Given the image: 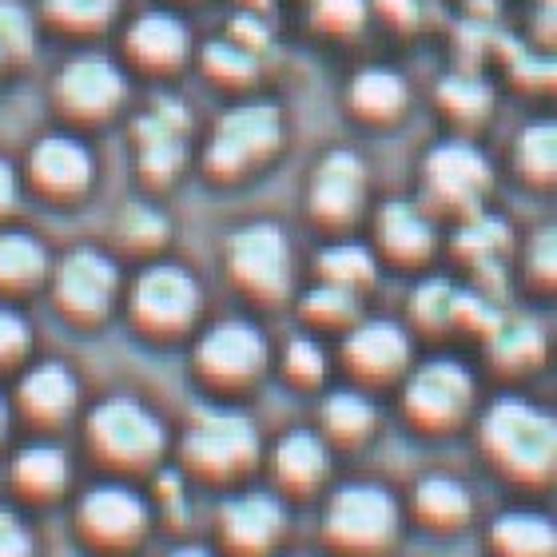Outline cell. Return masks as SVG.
Listing matches in <instances>:
<instances>
[{
  "mask_svg": "<svg viewBox=\"0 0 557 557\" xmlns=\"http://www.w3.org/2000/svg\"><path fill=\"white\" fill-rule=\"evenodd\" d=\"M486 442L502 462L522 474H542L554 462V422L522 403H498L490 410Z\"/></svg>",
  "mask_w": 557,
  "mask_h": 557,
  "instance_id": "1",
  "label": "cell"
},
{
  "mask_svg": "<svg viewBox=\"0 0 557 557\" xmlns=\"http://www.w3.org/2000/svg\"><path fill=\"white\" fill-rule=\"evenodd\" d=\"M395 530V502L379 486H350L331 502V537L347 546H383Z\"/></svg>",
  "mask_w": 557,
  "mask_h": 557,
  "instance_id": "2",
  "label": "cell"
},
{
  "mask_svg": "<svg viewBox=\"0 0 557 557\" xmlns=\"http://www.w3.org/2000/svg\"><path fill=\"white\" fill-rule=\"evenodd\" d=\"M287 239L278 227H268V223H259V227H247L232 239V268L235 275L251 283L256 290H283L287 287Z\"/></svg>",
  "mask_w": 557,
  "mask_h": 557,
  "instance_id": "3",
  "label": "cell"
},
{
  "mask_svg": "<svg viewBox=\"0 0 557 557\" xmlns=\"http://www.w3.org/2000/svg\"><path fill=\"white\" fill-rule=\"evenodd\" d=\"M187 450L208 470H232L256 458V430L239 414H203L187 438Z\"/></svg>",
  "mask_w": 557,
  "mask_h": 557,
  "instance_id": "4",
  "label": "cell"
},
{
  "mask_svg": "<svg viewBox=\"0 0 557 557\" xmlns=\"http://www.w3.org/2000/svg\"><path fill=\"white\" fill-rule=\"evenodd\" d=\"M92 430L100 446H104L112 458H148V454L160 450V422L136 407V403H108V407L96 410Z\"/></svg>",
  "mask_w": 557,
  "mask_h": 557,
  "instance_id": "5",
  "label": "cell"
},
{
  "mask_svg": "<svg viewBox=\"0 0 557 557\" xmlns=\"http://www.w3.org/2000/svg\"><path fill=\"white\" fill-rule=\"evenodd\" d=\"M278 139V112L268 104H251V108H235L232 116L220 124V136L211 139V163L220 168H232V163L256 156V151H268Z\"/></svg>",
  "mask_w": 557,
  "mask_h": 557,
  "instance_id": "6",
  "label": "cell"
},
{
  "mask_svg": "<svg viewBox=\"0 0 557 557\" xmlns=\"http://www.w3.org/2000/svg\"><path fill=\"white\" fill-rule=\"evenodd\" d=\"M470 403V374L458 362H430L410 383V407L430 422H446Z\"/></svg>",
  "mask_w": 557,
  "mask_h": 557,
  "instance_id": "7",
  "label": "cell"
},
{
  "mask_svg": "<svg viewBox=\"0 0 557 557\" xmlns=\"http://www.w3.org/2000/svg\"><path fill=\"white\" fill-rule=\"evenodd\" d=\"M136 307L148 323H160V326L187 323L191 311H196V283H191L184 271L156 268L139 278Z\"/></svg>",
  "mask_w": 557,
  "mask_h": 557,
  "instance_id": "8",
  "label": "cell"
},
{
  "mask_svg": "<svg viewBox=\"0 0 557 557\" xmlns=\"http://www.w3.org/2000/svg\"><path fill=\"white\" fill-rule=\"evenodd\" d=\"M199 359L211 374H223V379H244L263 362V338H259L256 326L247 323H223L215 326L203 347H199Z\"/></svg>",
  "mask_w": 557,
  "mask_h": 557,
  "instance_id": "9",
  "label": "cell"
},
{
  "mask_svg": "<svg viewBox=\"0 0 557 557\" xmlns=\"http://www.w3.org/2000/svg\"><path fill=\"white\" fill-rule=\"evenodd\" d=\"M112 290H116V268L96 251H76L60 271V295L84 314L104 311Z\"/></svg>",
  "mask_w": 557,
  "mask_h": 557,
  "instance_id": "10",
  "label": "cell"
},
{
  "mask_svg": "<svg viewBox=\"0 0 557 557\" xmlns=\"http://www.w3.org/2000/svg\"><path fill=\"white\" fill-rule=\"evenodd\" d=\"M60 92L72 108H84V112H100V108L116 104L124 96V76H120L108 60L100 57H81L72 60L64 76H60Z\"/></svg>",
  "mask_w": 557,
  "mask_h": 557,
  "instance_id": "11",
  "label": "cell"
},
{
  "mask_svg": "<svg viewBox=\"0 0 557 557\" xmlns=\"http://www.w3.org/2000/svg\"><path fill=\"white\" fill-rule=\"evenodd\" d=\"M84 530H92L96 537L104 542H128L144 525V506L139 498H132L128 490L120 486H104L96 490L92 498L84 502Z\"/></svg>",
  "mask_w": 557,
  "mask_h": 557,
  "instance_id": "12",
  "label": "cell"
},
{
  "mask_svg": "<svg viewBox=\"0 0 557 557\" xmlns=\"http://www.w3.org/2000/svg\"><path fill=\"white\" fill-rule=\"evenodd\" d=\"M362 196V168L355 156L347 151H335L331 160L319 168V180H314V208L323 215H350L359 208Z\"/></svg>",
  "mask_w": 557,
  "mask_h": 557,
  "instance_id": "13",
  "label": "cell"
},
{
  "mask_svg": "<svg viewBox=\"0 0 557 557\" xmlns=\"http://www.w3.org/2000/svg\"><path fill=\"white\" fill-rule=\"evenodd\" d=\"M430 180H434V187H442L446 196L470 199L486 187L490 172L478 151L462 148V144H450V148H438L430 156Z\"/></svg>",
  "mask_w": 557,
  "mask_h": 557,
  "instance_id": "14",
  "label": "cell"
},
{
  "mask_svg": "<svg viewBox=\"0 0 557 557\" xmlns=\"http://www.w3.org/2000/svg\"><path fill=\"white\" fill-rule=\"evenodd\" d=\"M283 530V510L263 494L239 498L235 506H227V537L244 549H263L271 537Z\"/></svg>",
  "mask_w": 557,
  "mask_h": 557,
  "instance_id": "15",
  "label": "cell"
},
{
  "mask_svg": "<svg viewBox=\"0 0 557 557\" xmlns=\"http://www.w3.org/2000/svg\"><path fill=\"white\" fill-rule=\"evenodd\" d=\"M33 163H36V175H40L45 184L64 187V191L92 180V160H88V151H84L76 139H64V136L45 139V144L36 148Z\"/></svg>",
  "mask_w": 557,
  "mask_h": 557,
  "instance_id": "16",
  "label": "cell"
},
{
  "mask_svg": "<svg viewBox=\"0 0 557 557\" xmlns=\"http://www.w3.org/2000/svg\"><path fill=\"white\" fill-rule=\"evenodd\" d=\"M494 542L506 557H549L554 525L534 518V513H510L494 525Z\"/></svg>",
  "mask_w": 557,
  "mask_h": 557,
  "instance_id": "17",
  "label": "cell"
},
{
  "mask_svg": "<svg viewBox=\"0 0 557 557\" xmlns=\"http://www.w3.org/2000/svg\"><path fill=\"white\" fill-rule=\"evenodd\" d=\"M350 359L367 371H395L407 359V338L391 323H371L350 338Z\"/></svg>",
  "mask_w": 557,
  "mask_h": 557,
  "instance_id": "18",
  "label": "cell"
},
{
  "mask_svg": "<svg viewBox=\"0 0 557 557\" xmlns=\"http://www.w3.org/2000/svg\"><path fill=\"white\" fill-rule=\"evenodd\" d=\"M132 48H136L139 57L168 64V60L187 52V28L180 21H172V16H163V12L160 16H144L132 28Z\"/></svg>",
  "mask_w": 557,
  "mask_h": 557,
  "instance_id": "19",
  "label": "cell"
},
{
  "mask_svg": "<svg viewBox=\"0 0 557 557\" xmlns=\"http://www.w3.org/2000/svg\"><path fill=\"white\" fill-rule=\"evenodd\" d=\"M275 466L283 478L307 486V482H314V478L326 470V454H323V446H319V438H311V434H290V438L278 446Z\"/></svg>",
  "mask_w": 557,
  "mask_h": 557,
  "instance_id": "20",
  "label": "cell"
},
{
  "mask_svg": "<svg viewBox=\"0 0 557 557\" xmlns=\"http://www.w3.org/2000/svg\"><path fill=\"white\" fill-rule=\"evenodd\" d=\"M76 398V386H72L69 371L64 367H40V371L24 383V403L40 414H64Z\"/></svg>",
  "mask_w": 557,
  "mask_h": 557,
  "instance_id": "21",
  "label": "cell"
},
{
  "mask_svg": "<svg viewBox=\"0 0 557 557\" xmlns=\"http://www.w3.org/2000/svg\"><path fill=\"white\" fill-rule=\"evenodd\" d=\"M383 239L398 256H422L430 247V227L414 208L391 203V208L383 211Z\"/></svg>",
  "mask_w": 557,
  "mask_h": 557,
  "instance_id": "22",
  "label": "cell"
},
{
  "mask_svg": "<svg viewBox=\"0 0 557 557\" xmlns=\"http://www.w3.org/2000/svg\"><path fill=\"white\" fill-rule=\"evenodd\" d=\"M45 271V251L28 235H4L0 239V278L4 283H33Z\"/></svg>",
  "mask_w": 557,
  "mask_h": 557,
  "instance_id": "23",
  "label": "cell"
},
{
  "mask_svg": "<svg viewBox=\"0 0 557 557\" xmlns=\"http://www.w3.org/2000/svg\"><path fill=\"white\" fill-rule=\"evenodd\" d=\"M418 502H422V510H426L434 522H458V518L470 510V498L462 494V486H458V482H446V478L422 482Z\"/></svg>",
  "mask_w": 557,
  "mask_h": 557,
  "instance_id": "24",
  "label": "cell"
},
{
  "mask_svg": "<svg viewBox=\"0 0 557 557\" xmlns=\"http://www.w3.org/2000/svg\"><path fill=\"white\" fill-rule=\"evenodd\" d=\"M16 478H21V486L36 490V494L60 490V482H64V458H60V450H28L16 462Z\"/></svg>",
  "mask_w": 557,
  "mask_h": 557,
  "instance_id": "25",
  "label": "cell"
},
{
  "mask_svg": "<svg viewBox=\"0 0 557 557\" xmlns=\"http://www.w3.org/2000/svg\"><path fill=\"white\" fill-rule=\"evenodd\" d=\"M355 100L367 112H395L403 104V84L391 72H362L355 81Z\"/></svg>",
  "mask_w": 557,
  "mask_h": 557,
  "instance_id": "26",
  "label": "cell"
},
{
  "mask_svg": "<svg viewBox=\"0 0 557 557\" xmlns=\"http://www.w3.org/2000/svg\"><path fill=\"white\" fill-rule=\"evenodd\" d=\"M323 271L335 278L338 287H347V283H355V278H371L374 263L362 247H331V251L323 256Z\"/></svg>",
  "mask_w": 557,
  "mask_h": 557,
  "instance_id": "27",
  "label": "cell"
},
{
  "mask_svg": "<svg viewBox=\"0 0 557 557\" xmlns=\"http://www.w3.org/2000/svg\"><path fill=\"white\" fill-rule=\"evenodd\" d=\"M554 156H557V128L554 124H534V128L522 136L525 168L537 175H549L554 172Z\"/></svg>",
  "mask_w": 557,
  "mask_h": 557,
  "instance_id": "28",
  "label": "cell"
},
{
  "mask_svg": "<svg viewBox=\"0 0 557 557\" xmlns=\"http://www.w3.org/2000/svg\"><path fill=\"white\" fill-rule=\"evenodd\" d=\"M326 418L338 434H359V430L371 426V407L359 395H335L326 403Z\"/></svg>",
  "mask_w": 557,
  "mask_h": 557,
  "instance_id": "29",
  "label": "cell"
},
{
  "mask_svg": "<svg viewBox=\"0 0 557 557\" xmlns=\"http://www.w3.org/2000/svg\"><path fill=\"white\" fill-rule=\"evenodd\" d=\"M498 355L502 359H530L537 355V326L518 319V323H498Z\"/></svg>",
  "mask_w": 557,
  "mask_h": 557,
  "instance_id": "30",
  "label": "cell"
},
{
  "mask_svg": "<svg viewBox=\"0 0 557 557\" xmlns=\"http://www.w3.org/2000/svg\"><path fill=\"white\" fill-rule=\"evenodd\" d=\"M442 100H446L450 108H458V112H466V116H474V112H482V108L490 104V92L478 81L450 76V81L442 84Z\"/></svg>",
  "mask_w": 557,
  "mask_h": 557,
  "instance_id": "31",
  "label": "cell"
},
{
  "mask_svg": "<svg viewBox=\"0 0 557 557\" xmlns=\"http://www.w3.org/2000/svg\"><path fill=\"white\" fill-rule=\"evenodd\" d=\"M28 40H33L28 12H24L16 0H0V45H9L12 52H24Z\"/></svg>",
  "mask_w": 557,
  "mask_h": 557,
  "instance_id": "32",
  "label": "cell"
},
{
  "mask_svg": "<svg viewBox=\"0 0 557 557\" xmlns=\"http://www.w3.org/2000/svg\"><path fill=\"white\" fill-rule=\"evenodd\" d=\"M307 314H323V319H335V314H350L355 311V299L347 295V287H323L314 290L311 299L302 302Z\"/></svg>",
  "mask_w": 557,
  "mask_h": 557,
  "instance_id": "33",
  "label": "cell"
},
{
  "mask_svg": "<svg viewBox=\"0 0 557 557\" xmlns=\"http://www.w3.org/2000/svg\"><path fill=\"white\" fill-rule=\"evenodd\" d=\"M506 244V223L498 220H478L474 227H466L462 232V247L466 251H498V247Z\"/></svg>",
  "mask_w": 557,
  "mask_h": 557,
  "instance_id": "34",
  "label": "cell"
},
{
  "mask_svg": "<svg viewBox=\"0 0 557 557\" xmlns=\"http://www.w3.org/2000/svg\"><path fill=\"white\" fill-rule=\"evenodd\" d=\"M208 60H211V69L232 72V76H251V72H256V60H251V52H244V48H232V45H211Z\"/></svg>",
  "mask_w": 557,
  "mask_h": 557,
  "instance_id": "35",
  "label": "cell"
},
{
  "mask_svg": "<svg viewBox=\"0 0 557 557\" xmlns=\"http://www.w3.org/2000/svg\"><path fill=\"white\" fill-rule=\"evenodd\" d=\"M48 4L64 21H100V16L112 12V0H48Z\"/></svg>",
  "mask_w": 557,
  "mask_h": 557,
  "instance_id": "36",
  "label": "cell"
},
{
  "mask_svg": "<svg viewBox=\"0 0 557 557\" xmlns=\"http://www.w3.org/2000/svg\"><path fill=\"white\" fill-rule=\"evenodd\" d=\"M21 347H28V326L12 311H0V359L16 355Z\"/></svg>",
  "mask_w": 557,
  "mask_h": 557,
  "instance_id": "37",
  "label": "cell"
},
{
  "mask_svg": "<svg viewBox=\"0 0 557 557\" xmlns=\"http://www.w3.org/2000/svg\"><path fill=\"white\" fill-rule=\"evenodd\" d=\"M28 554H33L28 534L12 522L9 513H0V557H28Z\"/></svg>",
  "mask_w": 557,
  "mask_h": 557,
  "instance_id": "38",
  "label": "cell"
},
{
  "mask_svg": "<svg viewBox=\"0 0 557 557\" xmlns=\"http://www.w3.org/2000/svg\"><path fill=\"white\" fill-rule=\"evenodd\" d=\"M319 12H323V21L350 28V24L362 21V0H319Z\"/></svg>",
  "mask_w": 557,
  "mask_h": 557,
  "instance_id": "39",
  "label": "cell"
},
{
  "mask_svg": "<svg viewBox=\"0 0 557 557\" xmlns=\"http://www.w3.org/2000/svg\"><path fill=\"white\" fill-rule=\"evenodd\" d=\"M124 232L136 235V239H160L163 235V220L148 208H132L128 220H124Z\"/></svg>",
  "mask_w": 557,
  "mask_h": 557,
  "instance_id": "40",
  "label": "cell"
},
{
  "mask_svg": "<svg viewBox=\"0 0 557 557\" xmlns=\"http://www.w3.org/2000/svg\"><path fill=\"white\" fill-rule=\"evenodd\" d=\"M290 371L302 374V379H319V371H323L319 347H314V343H295V347H290Z\"/></svg>",
  "mask_w": 557,
  "mask_h": 557,
  "instance_id": "41",
  "label": "cell"
},
{
  "mask_svg": "<svg viewBox=\"0 0 557 557\" xmlns=\"http://www.w3.org/2000/svg\"><path fill=\"white\" fill-rule=\"evenodd\" d=\"M450 302H454V295L446 283H430V287H422V295H418V311L426 314V319H438V314L450 311Z\"/></svg>",
  "mask_w": 557,
  "mask_h": 557,
  "instance_id": "42",
  "label": "cell"
},
{
  "mask_svg": "<svg viewBox=\"0 0 557 557\" xmlns=\"http://www.w3.org/2000/svg\"><path fill=\"white\" fill-rule=\"evenodd\" d=\"M12 187H16V184H12V168L0 160V208H9V203H12Z\"/></svg>",
  "mask_w": 557,
  "mask_h": 557,
  "instance_id": "43",
  "label": "cell"
},
{
  "mask_svg": "<svg viewBox=\"0 0 557 557\" xmlns=\"http://www.w3.org/2000/svg\"><path fill=\"white\" fill-rule=\"evenodd\" d=\"M383 9H391L395 16L410 21V16H414V0H383Z\"/></svg>",
  "mask_w": 557,
  "mask_h": 557,
  "instance_id": "44",
  "label": "cell"
},
{
  "mask_svg": "<svg viewBox=\"0 0 557 557\" xmlns=\"http://www.w3.org/2000/svg\"><path fill=\"white\" fill-rule=\"evenodd\" d=\"M175 557H208L203 549H184V554H175Z\"/></svg>",
  "mask_w": 557,
  "mask_h": 557,
  "instance_id": "45",
  "label": "cell"
},
{
  "mask_svg": "<svg viewBox=\"0 0 557 557\" xmlns=\"http://www.w3.org/2000/svg\"><path fill=\"white\" fill-rule=\"evenodd\" d=\"M0 430H4V403H0Z\"/></svg>",
  "mask_w": 557,
  "mask_h": 557,
  "instance_id": "46",
  "label": "cell"
}]
</instances>
